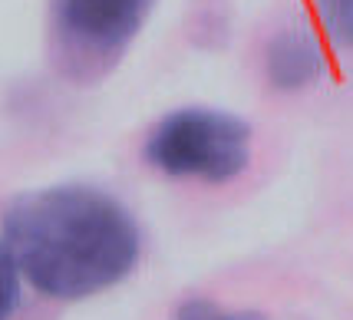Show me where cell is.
Returning <instances> with one entry per match:
<instances>
[{
    "mask_svg": "<svg viewBox=\"0 0 353 320\" xmlns=\"http://www.w3.org/2000/svg\"><path fill=\"white\" fill-rule=\"evenodd\" d=\"M3 244L17 271L53 301L116 288L142 251L136 218L92 185H50L17 195L3 212Z\"/></svg>",
    "mask_w": 353,
    "mask_h": 320,
    "instance_id": "1",
    "label": "cell"
},
{
    "mask_svg": "<svg viewBox=\"0 0 353 320\" xmlns=\"http://www.w3.org/2000/svg\"><path fill=\"white\" fill-rule=\"evenodd\" d=\"M145 159L172 179L231 182L251 162V126L225 109H175L149 132Z\"/></svg>",
    "mask_w": 353,
    "mask_h": 320,
    "instance_id": "2",
    "label": "cell"
},
{
    "mask_svg": "<svg viewBox=\"0 0 353 320\" xmlns=\"http://www.w3.org/2000/svg\"><path fill=\"white\" fill-rule=\"evenodd\" d=\"M155 0H53L57 33L73 53L116 60L145 27Z\"/></svg>",
    "mask_w": 353,
    "mask_h": 320,
    "instance_id": "3",
    "label": "cell"
},
{
    "mask_svg": "<svg viewBox=\"0 0 353 320\" xmlns=\"http://www.w3.org/2000/svg\"><path fill=\"white\" fill-rule=\"evenodd\" d=\"M264 66H268V79L277 90H307L323 73V53L307 30L294 27V30H281L271 40Z\"/></svg>",
    "mask_w": 353,
    "mask_h": 320,
    "instance_id": "4",
    "label": "cell"
},
{
    "mask_svg": "<svg viewBox=\"0 0 353 320\" xmlns=\"http://www.w3.org/2000/svg\"><path fill=\"white\" fill-rule=\"evenodd\" d=\"M17 277H20V271H17V264H14V254L3 244V238H0V320H7L17 307V294H20Z\"/></svg>",
    "mask_w": 353,
    "mask_h": 320,
    "instance_id": "5",
    "label": "cell"
},
{
    "mask_svg": "<svg viewBox=\"0 0 353 320\" xmlns=\"http://www.w3.org/2000/svg\"><path fill=\"white\" fill-rule=\"evenodd\" d=\"M175 320H261V317L225 310V307H218L215 301H205V297H192V301L175 307Z\"/></svg>",
    "mask_w": 353,
    "mask_h": 320,
    "instance_id": "6",
    "label": "cell"
},
{
    "mask_svg": "<svg viewBox=\"0 0 353 320\" xmlns=\"http://www.w3.org/2000/svg\"><path fill=\"white\" fill-rule=\"evenodd\" d=\"M323 20L340 43L353 46V0H323Z\"/></svg>",
    "mask_w": 353,
    "mask_h": 320,
    "instance_id": "7",
    "label": "cell"
}]
</instances>
